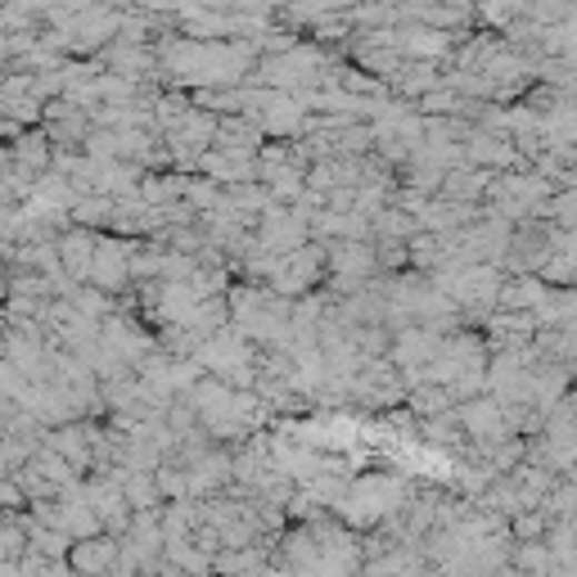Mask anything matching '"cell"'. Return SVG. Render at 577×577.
Instances as JSON below:
<instances>
[{
  "label": "cell",
  "instance_id": "obj_1",
  "mask_svg": "<svg viewBox=\"0 0 577 577\" xmlns=\"http://www.w3.org/2000/svg\"><path fill=\"white\" fill-rule=\"evenodd\" d=\"M397 510H406V506H401V483L379 478V474L352 483V487L344 491V501H339V515H344L352 528H375V524L392 519Z\"/></svg>",
  "mask_w": 577,
  "mask_h": 577
},
{
  "label": "cell",
  "instance_id": "obj_2",
  "mask_svg": "<svg viewBox=\"0 0 577 577\" xmlns=\"http://www.w3.org/2000/svg\"><path fill=\"white\" fill-rule=\"evenodd\" d=\"M131 253L136 243L131 239H109L100 235V249H96V262H91V289L100 294H122L131 285Z\"/></svg>",
  "mask_w": 577,
  "mask_h": 577
},
{
  "label": "cell",
  "instance_id": "obj_3",
  "mask_svg": "<svg viewBox=\"0 0 577 577\" xmlns=\"http://www.w3.org/2000/svg\"><path fill=\"white\" fill-rule=\"evenodd\" d=\"M122 564V541L100 533V537H87V541H72L68 550V568L72 577H113Z\"/></svg>",
  "mask_w": 577,
  "mask_h": 577
},
{
  "label": "cell",
  "instance_id": "obj_4",
  "mask_svg": "<svg viewBox=\"0 0 577 577\" xmlns=\"http://www.w3.org/2000/svg\"><path fill=\"white\" fill-rule=\"evenodd\" d=\"M59 262H63V276L81 289V285H91V262H96V249H100V235L96 230H63L59 239Z\"/></svg>",
  "mask_w": 577,
  "mask_h": 577
},
{
  "label": "cell",
  "instance_id": "obj_5",
  "mask_svg": "<svg viewBox=\"0 0 577 577\" xmlns=\"http://www.w3.org/2000/svg\"><path fill=\"white\" fill-rule=\"evenodd\" d=\"M10 153H14L19 168H28V172H37V177H46V172H50V162H54V145H50V136H46L41 127L23 131V136L10 145Z\"/></svg>",
  "mask_w": 577,
  "mask_h": 577
},
{
  "label": "cell",
  "instance_id": "obj_6",
  "mask_svg": "<svg viewBox=\"0 0 577 577\" xmlns=\"http://www.w3.org/2000/svg\"><path fill=\"white\" fill-rule=\"evenodd\" d=\"M0 515H28V497L14 478H0Z\"/></svg>",
  "mask_w": 577,
  "mask_h": 577
},
{
  "label": "cell",
  "instance_id": "obj_7",
  "mask_svg": "<svg viewBox=\"0 0 577 577\" xmlns=\"http://www.w3.org/2000/svg\"><path fill=\"white\" fill-rule=\"evenodd\" d=\"M10 335H14V325H10L6 307H0V357H6V344H10Z\"/></svg>",
  "mask_w": 577,
  "mask_h": 577
},
{
  "label": "cell",
  "instance_id": "obj_8",
  "mask_svg": "<svg viewBox=\"0 0 577 577\" xmlns=\"http://www.w3.org/2000/svg\"><path fill=\"white\" fill-rule=\"evenodd\" d=\"M6 298H10V267L0 262V307H6Z\"/></svg>",
  "mask_w": 577,
  "mask_h": 577
}]
</instances>
